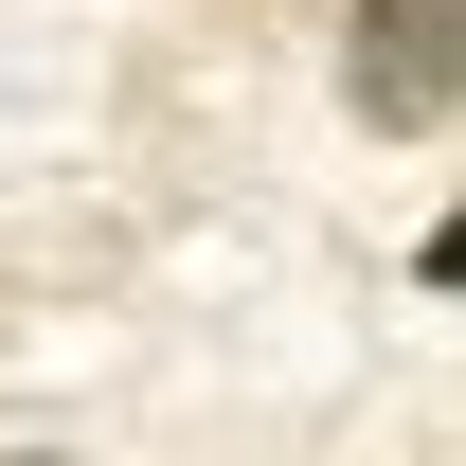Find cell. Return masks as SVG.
Segmentation results:
<instances>
[{
  "label": "cell",
  "mask_w": 466,
  "mask_h": 466,
  "mask_svg": "<svg viewBox=\"0 0 466 466\" xmlns=\"http://www.w3.org/2000/svg\"><path fill=\"white\" fill-rule=\"evenodd\" d=\"M359 108L395 144H449L466 108V0H359Z\"/></svg>",
  "instance_id": "obj_1"
}]
</instances>
